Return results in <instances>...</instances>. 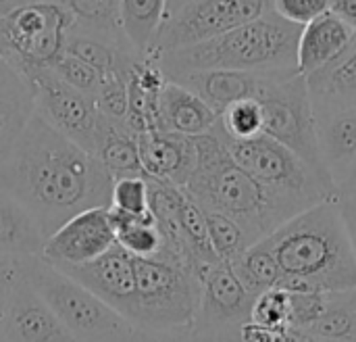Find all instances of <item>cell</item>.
<instances>
[{
	"label": "cell",
	"mask_w": 356,
	"mask_h": 342,
	"mask_svg": "<svg viewBox=\"0 0 356 342\" xmlns=\"http://www.w3.org/2000/svg\"><path fill=\"white\" fill-rule=\"evenodd\" d=\"M159 119L161 132L194 138L209 134L217 125L219 115L192 90L167 79L159 94Z\"/></svg>",
	"instance_id": "22"
},
{
	"label": "cell",
	"mask_w": 356,
	"mask_h": 342,
	"mask_svg": "<svg viewBox=\"0 0 356 342\" xmlns=\"http://www.w3.org/2000/svg\"><path fill=\"white\" fill-rule=\"evenodd\" d=\"M267 238L284 274L277 288L290 293L356 288V255L338 199L296 213Z\"/></svg>",
	"instance_id": "2"
},
{
	"label": "cell",
	"mask_w": 356,
	"mask_h": 342,
	"mask_svg": "<svg viewBox=\"0 0 356 342\" xmlns=\"http://www.w3.org/2000/svg\"><path fill=\"white\" fill-rule=\"evenodd\" d=\"M219 127L227 138L246 140L254 138L263 130V113L257 98H246L229 104L219 115Z\"/></svg>",
	"instance_id": "30"
},
{
	"label": "cell",
	"mask_w": 356,
	"mask_h": 342,
	"mask_svg": "<svg viewBox=\"0 0 356 342\" xmlns=\"http://www.w3.org/2000/svg\"><path fill=\"white\" fill-rule=\"evenodd\" d=\"M113 182L94 153L63 136L38 113L0 165V186L31 211L46 238L86 209L111 207Z\"/></svg>",
	"instance_id": "1"
},
{
	"label": "cell",
	"mask_w": 356,
	"mask_h": 342,
	"mask_svg": "<svg viewBox=\"0 0 356 342\" xmlns=\"http://www.w3.org/2000/svg\"><path fill=\"white\" fill-rule=\"evenodd\" d=\"M250 320L273 330L284 332L290 328V293L286 288H269L254 299Z\"/></svg>",
	"instance_id": "32"
},
{
	"label": "cell",
	"mask_w": 356,
	"mask_h": 342,
	"mask_svg": "<svg viewBox=\"0 0 356 342\" xmlns=\"http://www.w3.org/2000/svg\"><path fill=\"white\" fill-rule=\"evenodd\" d=\"M238 332H240V341L242 342H275V339H277V332H273V330H269V328H265L252 320L240 324Z\"/></svg>",
	"instance_id": "40"
},
{
	"label": "cell",
	"mask_w": 356,
	"mask_h": 342,
	"mask_svg": "<svg viewBox=\"0 0 356 342\" xmlns=\"http://www.w3.org/2000/svg\"><path fill=\"white\" fill-rule=\"evenodd\" d=\"M65 84H69L71 88L88 94V96H96L98 88H100V81H102V73L98 69H94L92 65L83 63L81 59L69 54V52H63L50 67Z\"/></svg>",
	"instance_id": "34"
},
{
	"label": "cell",
	"mask_w": 356,
	"mask_h": 342,
	"mask_svg": "<svg viewBox=\"0 0 356 342\" xmlns=\"http://www.w3.org/2000/svg\"><path fill=\"white\" fill-rule=\"evenodd\" d=\"M273 10V0H190L163 25L154 54L190 46Z\"/></svg>",
	"instance_id": "11"
},
{
	"label": "cell",
	"mask_w": 356,
	"mask_h": 342,
	"mask_svg": "<svg viewBox=\"0 0 356 342\" xmlns=\"http://www.w3.org/2000/svg\"><path fill=\"white\" fill-rule=\"evenodd\" d=\"M313 109L356 107V36L330 63L305 75Z\"/></svg>",
	"instance_id": "21"
},
{
	"label": "cell",
	"mask_w": 356,
	"mask_h": 342,
	"mask_svg": "<svg viewBox=\"0 0 356 342\" xmlns=\"http://www.w3.org/2000/svg\"><path fill=\"white\" fill-rule=\"evenodd\" d=\"M136 311L131 324L146 332H165L196 320L200 280L184 263L163 257H134Z\"/></svg>",
	"instance_id": "7"
},
{
	"label": "cell",
	"mask_w": 356,
	"mask_h": 342,
	"mask_svg": "<svg viewBox=\"0 0 356 342\" xmlns=\"http://www.w3.org/2000/svg\"><path fill=\"white\" fill-rule=\"evenodd\" d=\"M111 207L142 215L150 211L148 207V180L146 178H121L113 182V194H111Z\"/></svg>",
	"instance_id": "35"
},
{
	"label": "cell",
	"mask_w": 356,
	"mask_h": 342,
	"mask_svg": "<svg viewBox=\"0 0 356 342\" xmlns=\"http://www.w3.org/2000/svg\"><path fill=\"white\" fill-rule=\"evenodd\" d=\"M217 130L232 159L265 188L286 221L317 203L338 199V190L332 184L321 180L309 163L277 140L265 134L234 140L221 132L219 121Z\"/></svg>",
	"instance_id": "5"
},
{
	"label": "cell",
	"mask_w": 356,
	"mask_h": 342,
	"mask_svg": "<svg viewBox=\"0 0 356 342\" xmlns=\"http://www.w3.org/2000/svg\"><path fill=\"white\" fill-rule=\"evenodd\" d=\"M257 100L263 113L261 134L290 148L305 163H309L321 180L332 184L319 155L315 115L305 75L298 71L265 73Z\"/></svg>",
	"instance_id": "9"
},
{
	"label": "cell",
	"mask_w": 356,
	"mask_h": 342,
	"mask_svg": "<svg viewBox=\"0 0 356 342\" xmlns=\"http://www.w3.org/2000/svg\"><path fill=\"white\" fill-rule=\"evenodd\" d=\"M33 88L35 113L63 136L96 155L104 115L96 100L65 84L50 67L25 75Z\"/></svg>",
	"instance_id": "10"
},
{
	"label": "cell",
	"mask_w": 356,
	"mask_h": 342,
	"mask_svg": "<svg viewBox=\"0 0 356 342\" xmlns=\"http://www.w3.org/2000/svg\"><path fill=\"white\" fill-rule=\"evenodd\" d=\"M330 10L356 29V0H330Z\"/></svg>",
	"instance_id": "41"
},
{
	"label": "cell",
	"mask_w": 356,
	"mask_h": 342,
	"mask_svg": "<svg viewBox=\"0 0 356 342\" xmlns=\"http://www.w3.org/2000/svg\"><path fill=\"white\" fill-rule=\"evenodd\" d=\"M229 265L240 278V282L246 286V290L254 297L269 288H277L284 278L267 236L250 244L240 257L229 261Z\"/></svg>",
	"instance_id": "26"
},
{
	"label": "cell",
	"mask_w": 356,
	"mask_h": 342,
	"mask_svg": "<svg viewBox=\"0 0 356 342\" xmlns=\"http://www.w3.org/2000/svg\"><path fill=\"white\" fill-rule=\"evenodd\" d=\"M0 328L6 342H77L21 272Z\"/></svg>",
	"instance_id": "16"
},
{
	"label": "cell",
	"mask_w": 356,
	"mask_h": 342,
	"mask_svg": "<svg viewBox=\"0 0 356 342\" xmlns=\"http://www.w3.org/2000/svg\"><path fill=\"white\" fill-rule=\"evenodd\" d=\"M46 236L31 211L0 186V255L10 259L42 255Z\"/></svg>",
	"instance_id": "23"
},
{
	"label": "cell",
	"mask_w": 356,
	"mask_h": 342,
	"mask_svg": "<svg viewBox=\"0 0 356 342\" xmlns=\"http://www.w3.org/2000/svg\"><path fill=\"white\" fill-rule=\"evenodd\" d=\"M169 0H119V27L138 59L154 54Z\"/></svg>",
	"instance_id": "24"
},
{
	"label": "cell",
	"mask_w": 356,
	"mask_h": 342,
	"mask_svg": "<svg viewBox=\"0 0 356 342\" xmlns=\"http://www.w3.org/2000/svg\"><path fill=\"white\" fill-rule=\"evenodd\" d=\"M356 188V182H355V186H353V188H348V190H355ZM344 192H346V190H344Z\"/></svg>",
	"instance_id": "46"
},
{
	"label": "cell",
	"mask_w": 356,
	"mask_h": 342,
	"mask_svg": "<svg viewBox=\"0 0 356 342\" xmlns=\"http://www.w3.org/2000/svg\"><path fill=\"white\" fill-rule=\"evenodd\" d=\"M238 328L207 326V324L192 322L188 326L173 328V330H165V332H146V330H140L138 342H242L240 341Z\"/></svg>",
	"instance_id": "31"
},
{
	"label": "cell",
	"mask_w": 356,
	"mask_h": 342,
	"mask_svg": "<svg viewBox=\"0 0 356 342\" xmlns=\"http://www.w3.org/2000/svg\"><path fill=\"white\" fill-rule=\"evenodd\" d=\"M54 265V263H52ZM83 288L94 293L108 307L119 311L125 320H134L136 311V272L134 255L115 242L100 257L86 263H58L54 265Z\"/></svg>",
	"instance_id": "12"
},
{
	"label": "cell",
	"mask_w": 356,
	"mask_h": 342,
	"mask_svg": "<svg viewBox=\"0 0 356 342\" xmlns=\"http://www.w3.org/2000/svg\"><path fill=\"white\" fill-rule=\"evenodd\" d=\"M138 150L144 176L152 180L186 186L196 167L194 138L173 132L138 134Z\"/></svg>",
	"instance_id": "17"
},
{
	"label": "cell",
	"mask_w": 356,
	"mask_h": 342,
	"mask_svg": "<svg viewBox=\"0 0 356 342\" xmlns=\"http://www.w3.org/2000/svg\"><path fill=\"white\" fill-rule=\"evenodd\" d=\"M75 19L58 0H33L0 15V54L19 73L52 67Z\"/></svg>",
	"instance_id": "8"
},
{
	"label": "cell",
	"mask_w": 356,
	"mask_h": 342,
	"mask_svg": "<svg viewBox=\"0 0 356 342\" xmlns=\"http://www.w3.org/2000/svg\"><path fill=\"white\" fill-rule=\"evenodd\" d=\"M338 207L344 217V224H346V230H348V236H350L356 255V188L338 194Z\"/></svg>",
	"instance_id": "39"
},
{
	"label": "cell",
	"mask_w": 356,
	"mask_h": 342,
	"mask_svg": "<svg viewBox=\"0 0 356 342\" xmlns=\"http://www.w3.org/2000/svg\"><path fill=\"white\" fill-rule=\"evenodd\" d=\"M273 10L284 19L305 25L330 10V0H273Z\"/></svg>",
	"instance_id": "37"
},
{
	"label": "cell",
	"mask_w": 356,
	"mask_h": 342,
	"mask_svg": "<svg viewBox=\"0 0 356 342\" xmlns=\"http://www.w3.org/2000/svg\"><path fill=\"white\" fill-rule=\"evenodd\" d=\"M356 36V29L342 17L327 10L302 25L298 38L296 67L298 73L309 75L336 59Z\"/></svg>",
	"instance_id": "20"
},
{
	"label": "cell",
	"mask_w": 356,
	"mask_h": 342,
	"mask_svg": "<svg viewBox=\"0 0 356 342\" xmlns=\"http://www.w3.org/2000/svg\"><path fill=\"white\" fill-rule=\"evenodd\" d=\"M194 144L196 167L184 188L204 211L236 219L252 242L286 221L265 188L232 159L217 125L209 134L194 136Z\"/></svg>",
	"instance_id": "4"
},
{
	"label": "cell",
	"mask_w": 356,
	"mask_h": 342,
	"mask_svg": "<svg viewBox=\"0 0 356 342\" xmlns=\"http://www.w3.org/2000/svg\"><path fill=\"white\" fill-rule=\"evenodd\" d=\"M127 75L123 71H111L102 75L100 88L94 96L98 111L111 121H125L127 113Z\"/></svg>",
	"instance_id": "33"
},
{
	"label": "cell",
	"mask_w": 356,
	"mask_h": 342,
	"mask_svg": "<svg viewBox=\"0 0 356 342\" xmlns=\"http://www.w3.org/2000/svg\"><path fill=\"white\" fill-rule=\"evenodd\" d=\"M190 0H169V4H167V19L175 13V10H179L184 4H188Z\"/></svg>",
	"instance_id": "43"
},
{
	"label": "cell",
	"mask_w": 356,
	"mask_h": 342,
	"mask_svg": "<svg viewBox=\"0 0 356 342\" xmlns=\"http://www.w3.org/2000/svg\"><path fill=\"white\" fill-rule=\"evenodd\" d=\"M10 261H15V259H10V257H4V255H0V270H2L4 265H8Z\"/></svg>",
	"instance_id": "44"
},
{
	"label": "cell",
	"mask_w": 356,
	"mask_h": 342,
	"mask_svg": "<svg viewBox=\"0 0 356 342\" xmlns=\"http://www.w3.org/2000/svg\"><path fill=\"white\" fill-rule=\"evenodd\" d=\"M254 295L246 290L227 261H219L200 276V305L196 320L207 326L238 328L250 320Z\"/></svg>",
	"instance_id": "15"
},
{
	"label": "cell",
	"mask_w": 356,
	"mask_h": 342,
	"mask_svg": "<svg viewBox=\"0 0 356 342\" xmlns=\"http://www.w3.org/2000/svg\"><path fill=\"white\" fill-rule=\"evenodd\" d=\"M290 293V290H288ZM327 309V293H290V326L307 328Z\"/></svg>",
	"instance_id": "36"
},
{
	"label": "cell",
	"mask_w": 356,
	"mask_h": 342,
	"mask_svg": "<svg viewBox=\"0 0 356 342\" xmlns=\"http://www.w3.org/2000/svg\"><path fill=\"white\" fill-rule=\"evenodd\" d=\"M302 330L330 341L356 342V288L344 293H327L325 313Z\"/></svg>",
	"instance_id": "28"
},
{
	"label": "cell",
	"mask_w": 356,
	"mask_h": 342,
	"mask_svg": "<svg viewBox=\"0 0 356 342\" xmlns=\"http://www.w3.org/2000/svg\"><path fill=\"white\" fill-rule=\"evenodd\" d=\"M96 157L113 180L121 178H146L138 150V136L125 125V121H111L104 117Z\"/></svg>",
	"instance_id": "25"
},
{
	"label": "cell",
	"mask_w": 356,
	"mask_h": 342,
	"mask_svg": "<svg viewBox=\"0 0 356 342\" xmlns=\"http://www.w3.org/2000/svg\"><path fill=\"white\" fill-rule=\"evenodd\" d=\"M17 280H19V265H17V259H15V261H10L8 265H4L0 270V324H2V320L6 316L10 295L15 290Z\"/></svg>",
	"instance_id": "38"
},
{
	"label": "cell",
	"mask_w": 356,
	"mask_h": 342,
	"mask_svg": "<svg viewBox=\"0 0 356 342\" xmlns=\"http://www.w3.org/2000/svg\"><path fill=\"white\" fill-rule=\"evenodd\" d=\"M17 265L77 342H138L140 328L40 255L17 259Z\"/></svg>",
	"instance_id": "6"
},
{
	"label": "cell",
	"mask_w": 356,
	"mask_h": 342,
	"mask_svg": "<svg viewBox=\"0 0 356 342\" xmlns=\"http://www.w3.org/2000/svg\"><path fill=\"white\" fill-rule=\"evenodd\" d=\"M27 2H33V0H0V15H6V13H10L13 8L23 6V4H27Z\"/></svg>",
	"instance_id": "42"
},
{
	"label": "cell",
	"mask_w": 356,
	"mask_h": 342,
	"mask_svg": "<svg viewBox=\"0 0 356 342\" xmlns=\"http://www.w3.org/2000/svg\"><path fill=\"white\" fill-rule=\"evenodd\" d=\"M265 73L236 71V69H200L188 71L171 77L196 96H200L217 115H221L229 104L246 98H257L263 86Z\"/></svg>",
	"instance_id": "18"
},
{
	"label": "cell",
	"mask_w": 356,
	"mask_h": 342,
	"mask_svg": "<svg viewBox=\"0 0 356 342\" xmlns=\"http://www.w3.org/2000/svg\"><path fill=\"white\" fill-rule=\"evenodd\" d=\"M211 244L221 261H234L240 257L252 242V238L246 234V230L232 217L217 213V211H204Z\"/></svg>",
	"instance_id": "29"
},
{
	"label": "cell",
	"mask_w": 356,
	"mask_h": 342,
	"mask_svg": "<svg viewBox=\"0 0 356 342\" xmlns=\"http://www.w3.org/2000/svg\"><path fill=\"white\" fill-rule=\"evenodd\" d=\"M317 146L338 194L356 182V107L313 109Z\"/></svg>",
	"instance_id": "14"
},
{
	"label": "cell",
	"mask_w": 356,
	"mask_h": 342,
	"mask_svg": "<svg viewBox=\"0 0 356 342\" xmlns=\"http://www.w3.org/2000/svg\"><path fill=\"white\" fill-rule=\"evenodd\" d=\"M33 113H35V102H33V88L29 79L2 59L0 63V165L15 150Z\"/></svg>",
	"instance_id": "19"
},
{
	"label": "cell",
	"mask_w": 356,
	"mask_h": 342,
	"mask_svg": "<svg viewBox=\"0 0 356 342\" xmlns=\"http://www.w3.org/2000/svg\"><path fill=\"white\" fill-rule=\"evenodd\" d=\"M0 63H2V54H0Z\"/></svg>",
	"instance_id": "47"
},
{
	"label": "cell",
	"mask_w": 356,
	"mask_h": 342,
	"mask_svg": "<svg viewBox=\"0 0 356 342\" xmlns=\"http://www.w3.org/2000/svg\"><path fill=\"white\" fill-rule=\"evenodd\" d=\"M300 31L302 25L269 10L215 38L163 50L154 56L167 79L200 69H236L250 73L298 71L296 52Z\"/></svg>",
	"instance_id": "3"
},
{
	"label": "cell",
	"mask_w": 356,
	"mask_h": 342,
	"mask_svg": "<svg viewBox=\"0 0 356 342\" xmlns=\"http://www.w3.org/2000/svg\"><path fill=\"white\" fill-rule=\"evenodd\" d=\"M0 342H6V339H4V332H2V328H0Z\"/></svg>",
	"instance_id": "45"
},
{
	"label": "cell",
	"mask_w": 356,
	"mask_h": 342,
	"mask_svg": "<svg viewBox=\"0 0 356 342\" xmlns=\"http://www.w3.org/2000/svg\"><path fill=\"white\" fill-rule=\"evenodd\" d=\"M75 19V29L127 44L119 27V0H58ZM129 46V44H127Z\"/></svg>",
	"instance_id": "27"
},
{
	"label": "cell",
	"mask_w": 356,
	"mask_h": 342,
	"mask_svg": "<svg viewBox=\"0 0 356 342\" xmlns=\"http://www.w3.org/2000/svg\"><path fill=\"white\" fill-rule=\"evenodd\" d=\"M117 242L108 207L86 209L67 219L54 230L42 249V259L48 263H86L106 253Z\"/></svg>",
	"instance_id": "13"
}]
</instances>
